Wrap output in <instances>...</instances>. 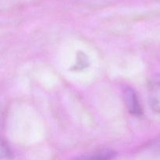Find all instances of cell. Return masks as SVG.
<instances>
[{
    "label": "cell",
    "mask_w": 160,
    "mask_h": 160,
    "mask_svg": "<svg viewBox=\"0 0 160 160\" xmlns=\"http://www.w3.org/2000/svg\"><path fill=\"white\" fill-rule=\"evenodd\" d=\"M148 98L153 110L160 112V75L155 77L150 82L148 87Z\"/></svg>",
    "instance_id": "obj_1"
},
{
    "label": "cell",
    "mask_w": 160,
    "mask_h": 160,
    "mask_svg": "<svg viewBox=\"0 0 160 160\" xmlns=\"http://www.w3.org/2000/svg\"><path fill=\"white\" fill-rule=\"evenodd\" d=\"M125 100L131 112L138 114L141 112L140 106L138 105L137 97L131 89H128L125 92Z\"/></svg>",
    "instance_id": "obj_2"
},
{
    "label": "cell",
    "mask_w": 160,
    "mask_h": 160,
    "mask_svg": "<svg viewBox=\"0 0 160 160\" xmlns=\"http://www.w3.org/2000/svg\"><path fill=\"white\" fill-rule=\"evenodd\" d=\"M112 157V152H104L102 154L96 155L95 156H92L84 160H109Z\"/></svg>",
    "instance_id": "obj_3"
}]
</instances>
